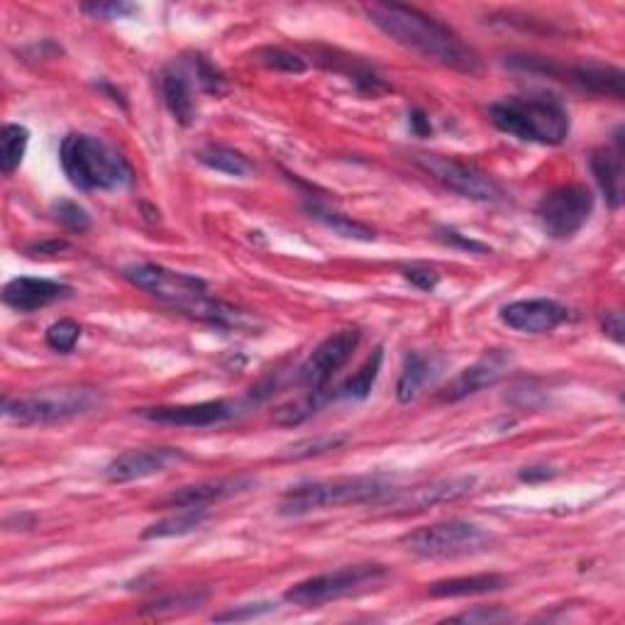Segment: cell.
I'll return each mask as SVG.
<instances>
[{
  "label": "cell",
  "instance_id": "4fadbf2b",
  "mask_svg": "<svg viewBox=\"0 0 625 625\" xmlns=\"http://www.w3.org/2000/svg\"><path fill=\"white\" fill-rule=\"evenodd\" d=\"M186 455L179 447H146V449H127L117 455L111 464L103 469L111 484L140 482V479L166 472L171 464L183 462Z\"/></svg>",
  "mask_w": 625,
  "mask_h": 625
},
{
  "label": "cell",
  "instance_id": "9a60e30c",
  "mask_svg": "<svg viewBox=\"0 0 625 625\" xmlns=\"http://www.w3.org/2000/svg\"><path fill=\"white\" fill-rule=\"evenodd\" d=\"M472 488H474L472 476L439 479V482H433V484L391 492L384 501H381V506H388L391 511H423V508L459 501L462 496L472 494Z\"/></svg>",
  "mask_w": 625,
  "mask_h": 625
},
{
  "label": "cell",
  "instance_id": "b9f144b4",
  "mask_svg": "<svg viewBox=\"0 0 625 625\" xmlns=\"http://www.w3.org/2000/svg\"><path fill=\"white\" fill-rule=\"evenodd\" d=\"M603 330H605V335H609L615 345H621L623 342V316L618 310L615 312H609L603 320Z\"/></svg>",
  "mask_w": 625,
  "mask_h": 625
},
{
  "label": "cell",
  "instance_id": "d4e9b609",
  "mask_svg": "<svg viewBox=\"0 0 625 625\" xmlns=\"http://www.w3.org/2000/svg\"><path fill=\"white\" fill-rule=\"evenodd\" d=\"M208 521V508H176L174 515H166L164 521L152 523L142 533L144 540H162V537L189 535Z\"/></svg>",
  "mask_w": 625,
  "mask_h": 625
},
{
  "label": "cell",
  "instance_id": "8fae6325",
  "mask_svg": "<svg viewBox=\"0 0 625 625\" xmlns=\"http://www.w3.org/2000/svg\"><path fill=\"white\" fill-rule=\"evenodd\" d=\"M361 342L359 328L340 330L320 342V345L310 352V357L303 361L298 369V386L310 394H332L330 381L337 371L347 365L355 355Z\"/></svg>",
  "mask_w": 625,
  "mask_h": 625
},
{
  "label": "cell",
  "instance_id": "5b68a950",
  "mask_svg": "<svg viewBox=\"0 0 625 625\" xmlns=\"http://www.w3.org/2000/svg\"><path fill=\"white\" fill-rule=\"evenodd\" d=\"M394 492L388 479L379 474L322 479V482H303L291 486L279 501L281 515H306L320 508L335 506H367L381 503Z\"/></svg>",
  "mask_w": 625,
  "mask_h": 625
},
{
  "label": "cell",
  "instance_id": "484cf974",
  "mask_svg": "<svg viewBox=\"0 0 625 625\" xmlns=\"http://www.w3.org/2000/svg\"><path fill=\"white\" fill-rule=\"evenodd\" d=\"M195 160L213 171L238 176V179H247V176L254 174V164L247 156L225 144H205L203 150H199V154H195Z\"/></svg>",
  "mask_w": 625,
  "mask_h": 625
},
{
  "label": "cell",
  "instance_id": "44dd1931",
  "mask_svg": "<svg viewBox=\"0 0 625 625\" xmlns=\"http://www.w3.org/2000/svg\"><path fill=\"white\" fill-rule=\"evenodd\" d=\"M589 166L596 183L603 193L611 211H618L623 203V146L621 135H615V146H599L589 156Z\"/></svg>",
  "mask_w": 625,
  "mask_h": 625
},
{
  "label": "cell",
  "instance_id": "4316f807",
  "mask_svg": "<svg viewBox=\"0 0 625 625\" xmlns=\"http://www.w3.org/2000/svg\"><path fill=\"white\" fill-rule=\"evenodd\" d=\"M381 361H384V349L377 347L365 359V365L355 371V374H352L347 381H342V384L332 391V400H337V398L365 400L371 394V388H374V381L381 371Z\"/></svg>",
  "mask_w": 625,
  "mask_h": 625
},
{
  "label": "cell",
  "instance_id": "f1b7e54d",
  "mask_svg": "<svg viewBox=\"0 0 625 625\" xmlns=\"http://www.w3.org/2000/svg\"><path fill=\"white\" fill-rule=\"evenodd\" d=\"M347 443V435H316V437H306L293 443L291 447L283 449L279 459H308V457H318L326 455L330 449H337Z\"/></svg>",
  "mask_w": 625,
  "mask_h": 625
},
{
  "label": "cell",
  "instance_id": "74e56055",
  "mask_svg": "<svg viewBox=\"0 0 625 625\" xmlns=\"http://www.w3.org/2000/svg\"><path fill=\"white\" fill-rule=\"evenodd\" d=\"M513 615L503 611V609H474L467 613L452 615V623H501V621H511Z\"/></svg>",
  "mask_w": 625,
  "mask_h": 625
},
{
  "label": "cell",
  "instance_id": "e575fe53",
  "mask_svg": "<svg viewBox=\"0 0 625 625\" xmlns=\"http://www.w3.org/2000/svg\"><path fill=\"white\" fill-rule=\"evenodd\" d=\"M437 240L449 244V247H457V250H464V252H472V254H488V252H492V247H488V244L467 238V234L457 232L452 228H437Z\"/></svg>",
  "mask_w": 625,
  "mask_h": 625
},
{
  "label": "cell",
  "instance_id": "83f0119b",
  "mask_svg": "<svg viewBox=\"0 0 625 625\" xmlns=\"http://www.w3.org/2000/svg\"><path fill=\"white\" fill-rule=\"evenodd\" d=\"M29 132L27 127L8 123L0 130V171L5 176H13L20 164H23V156L27 152Z\"/></svg>",
  "mask_w": 625,
  "mask_h": 625
},
{
  "label": "cell",
  "instance_id": "7a4b0ae2",
  "mask_svg": "<svg viewBox=\"0 0 625 625\" xmlns=\"http://www.w3.org/2000/svg\"><path fill=\"white\" fill-rule=\"evenodd\" d=\"M123 277L181 316L218 328H238L242 322L240 310L213 298L208 283L191 273L166 269L162 264H130L123 269Z\"/></svg>",
  "mask_w": 625,
  "mask_h": 625
},
{
  "label": "cell",
  "instance_id": "60d3db41",
  "mask_svg": "<svg viewBox=\"0 0 625 625\" xmlns=\"http://www.w3.org/2000/svg\"><path fill=\"white\" fill-rule=\"evenodd\" d=\"M557 472L552 467H545V464H540V467H525L521 474V482H527V484H537V482H547V479H552Z\"/></svg>",
  "mask_w": 625,
  "mask_h": 625
},
{
  "label": "cell",
  "instance_id": "603a6c76",
  "mask_svg": "<svg viewBox=\"0 0 625 625\" xmlns=\"http://www.w3.org/2000/svg\"><path fill=\"white\" fill-rule=\"evenodd\" d=\"M437 369L439 361L435 357H428L423 352H408L396 384V398L400 404H410L439 374Z\"/></svg>",
  "mask_w": 625,
  "mask_h": 625
},
{
  "label": "cell",
  "instance_id": "d590c367",
  "mask_svg": "<svg viewBox=\"0 0 625 625\" xmlns=\"http://www.w3.org/2000/svg\"><path fill=\"white\" fill-rule=\"evenodd\" d=\"M84 13L98 20H123L137 13V5L132 3H93V5H81Z\"/></svg>",
  "mask_w": 625,
  "mask_h": 625
},
{
  "label": "cell",
  "instance_id": "d6a6232c",
  "mask_svg": "<svg viewBox=\"0 0 625 625\" xmlns=\"http://www.w3.org/2000/svg\"><path fill=\"white\" fill-rule=\"evenodd\" d=\"M189 66H191V72H193L195 86H199L203 93H211V95H220L222 93L225 78H222V74L218 72V68L205 62V56L195 54L189 62Z\"/></svg>",
  "mask_w": 625,
  "mask_h": 625
},
{
  "label": "cell",
  "instance_id": "30bf717a",
  "mask_svg": "<svg viewBox=\"0 0 625 625\" xmlns=\"http://www.w3.org/2000/svg\"><path fill=\"white\" fill-rule=\"evenodd\" d=\"M594 213V193L584 183L557 186L537 203V222L552 240H572Z\"/></svg>",
  "mask_w": 625,
  "mask_h": 625
},
{
  "label": "cell",
  "instance_id": "cb8c5ba5",
  "mask_svg": "<svg viewBox=\"0 0 625 625\" xmlns=\"http://www.w3.org/2000/svg\"><path fill=\"white\" fill-rule=\"evenodd\" d=\"M306 213L310 215L312 220H318L320 225H326L328 230H332L340 238H347V240H357V242H374L377 240V232L369 228V225L359 222V220H352L349 215L340 213L335 208H330L328 203L322 201H306Z\"/></svg>",
  "mask_w": 625,
  "mask_h": 625
},
{
  "label": "cell",
  "instance_id": "277c9868",
  "mask_svg": "<svg viewBox=\"0 0 625 625\" xmlns=\"http://www.w3.org/2000/svg\"><path fill=\"white\" fill-rule=\"evenodd\" d=\"M498 130L523 142L557 146L570 137V113L560 98L550 93L511 95L488 107Z\"/></svg>",
  "mask_w": 625,
  "mask_h": 625
},
{
  "label": "cell",
  "instance_id": "d6986e66",
  "mask_svg": "<svg viewBox=\"0 0 625 625\" xmlns=\"http://www.w3.org/2000/svg\"><path fill=\"white\" fill-rule=\"evenodd\" d=\"M254 486L252 476H225V479H205L199 484H189L176 488L171 496H166L164 506L169 508H208L218 501H228L232 496L250 492Z\"/></svg>",
  "mask_w": 625,
  "mask_h": 625
},
{
  "label": "cell",
  "instance_id": "8992f818",
  "mask_svg": "<svg viewBox=\"0 0 625 625\" xmlns=\"http://www.w3.org/2000/svg\"><path fill=\"white\" fill-rule=\"evenodd\" d=\"M101 406V391L91 386H54L33 394L5 398L3 416L17 425L64 423L78 416H88Z\"/></svg>",
  "mask_w": 625,
  "mask_h": 625
},
{
  "label": "cell",
  "instance_id": "ffe728a7",
  "mask_svg": "<svg viewBox=\"0 0 625 625\" xmlns=\"http://www.w3.org/2000/svg\"><path fill=\"white\" fill-rule=\"evenodd\" d=\"M195 78L189 64H169L162 72L160 78V88H162V98L169 113L174 115L176 123H181L183 127H189L195 123Z\"/></svg>",
  "mask_w": 625,
  "mask_h": 625
},
{
  "label": "cell",
  "instance_id": "9c48e42d",
  "mask_svg": "<svg viewBox=\"0 0 625 625\" xmlns=\"http://www.w3.org/2000/svg\"><path fill=\"white\" fill-rule=\"evenodd\" d=\"M413 162L423 169L428 176H433L437 183H443L447 191H452L462 199H469L474 203H501L506 193L492 176L484 174L479 166L467 164L462 160L445 154H430L418 152L413 154Z\"/></svg>",
  "mask_w": 625,
  "mask_h": 625
},
{
  "label": "cell",
  "instance_id": "f35d334b",
  "mask_svg": "<svg viewBox=\"0 0 625 625\" xmlns=\"http://www.w3.org/2000/svg\"><path fill=\"white\" fill-rule=\"evenodd\" d=\"M205 599V594H179L176 599H162V601H154L150 609L146 611H152V613H162V611H176L179 605H199L201 601Z\"/></svg>",
  "mask_w": 625,
  "mask_h": 625
},
{
  "label": "cell",
  "instance_id": "f546056e",
  "mask_svg": "<svg viewBox=\"0 0 625 625\" xmlns=\"http://www.w3.org/2000/svg\"><path fill=\"white\" fill-rule=\"evenodd\" d=\"M52 215L54 220L66 228L68 232H88L91 230V215L84 208V205H78L72 199H59L52 203Z\"/></svg>",
  "mask_w": 625,
  "mask_h": 625
},
{
  "label": "cell",
  "instance_id": "7bdbcfd3",
  "mask_svg": "<svg viewBox=\"0 0 625 625\" xmlns=\"http://www.w3.org/2000/svg\"><path fill=\"white\" fill-rule=\"evenodd\" d=\"M410 130H413L416 135L420 137H425L433 132V125H430V117L423 113V111H410Z\"/></svg>",
  "mask_w": 625,
  "mask_h": 625
},
{
  "label": "cell",
  "instance_id": "ba28073f",
  "mask_svg": "<svg viewBox=\"0 0 625 625\" xmlns=\"http://www.w3.org/2000/svg\"><path fill=\"white\" fill-rule=\"evenodd\" d=\"M494 535L486 527L469 521H443L416 527L400 537L410 554L423 560H449V557L476 554L492 547Z\"/></svg>",
  "mask_w": 625,
  "mask_h": 625
},
{
  "label": "cell",
  "instance_id": "3957f363",
  "mask_svg": "<svg viewBox=\"0 0 625 625\" xmlns=\"http://www.w3.org/2000/svg\"><path fill=\"white\" fill-rule=\"evenodd\" d=\"M59 162L78 191H125L135 181L130 162L93 135L68 132L59 144Z\"/></svg>",
  "mask_w": 625,
  "mask_h": 625
},
{
  "label": "cell",
  "instance_id": "6da1fadb",
  "mask_svg": "<svg viewBox=\"0 0 625 625\" xmlns=\"http://www.w3.org/2000/svg\"><path fill=\"white\" fill-rule=\"evenodd\" d=\"M365 13L381 33L408 52L459 74L474 76L482 72V59L474 49L452 27L439 23L423 10L396 3H371L365 8Z\"/></svg>",
  "mask_w": 625,
  "mask_h": 625
},
{
  "label": "cell",
  "instance_id": "4dcf8cb0",
  "mask_svg": "<svg viewBox=\"0 0 625 625\" xmlns=\"http://www.w3.org/2000/svg\"><path fill=\"white\" fill-rule=\"evenodd\" d=\"M44 340H47L49 347L59 352V355H68V352L76 347V342L81 340V326H78L76 320H68V318L56 320L47 328Z\"/></svg>",
  "mask_w": 625,
  "mask_h": 625
},
{
  "label": "cell",
  "instance_id": "e0dca14e",
  "mask_svg": "<svg viewBox=\"0 0 625 625\" xmlns=\"http://www.w3.org/2000/svg\"><path fill=\"white\" fill-rule=\"evenodd\" d=\"M570 316L562 303L552 298H527V301H513L501 308L503 326L518 332H527V335H545L560 328Z\"/></svg>",
  "mask_w": 625,
  "mask_h": 625
},
{
  "label": "cell",
  "instance_id": "8d00e7d4",
  "mask_svg": "<svg viewBox=\"0 0 625 625\" xmlns=\"http://www.w3.org/2000/svg\"><path fill=\"white\" fill-rule=\"evenodd\" d=\"M404 277L420 291H435L439 283V273L433 267H428V264H410V267H404Z\"/></svg>",
  "mask_w": 625,
  "mask_h": 625
},
{
  "label": "cell",
  "instance_id": "7c38bea8",
  "mask_svg": "<svg viewBox=\"0 0 625 625\" xmlns=\"http://www.w3.org/2000/svg\"><path fill=\"white\" fill-rule=\"evenodd\" d=\"M535 72H545L550 76H566L564 81L579 88V91L596 95V98H611V101H623L625 95V74L618 66L601 64V62H582L566 68H557L547 64L545 59H537Z\"/></svg>",
  "mask_w": 625,
  "mask_h": 625
},
{
  "label": "cell",
  "instance_id": "2e32d148",
  "mask_svg": "<svg viewBox=\"0 0 625 625\" xmlns=\"http://www.w3.org/2000/svg\"><path fill=\"white\" fill-rule=\"evenodd\" d=\"M140 418L150 423L176 425V428H211L234 418V404L230 400H203V404L186 406H154L137 410Z\"/></svg>",
  "mask_w": 625,
  "mask_h": 625
},
{
  "label": "cell",
  "instance_id": "ac0fdd59",
  "mask_svg": "<svg viewBox=\"0 0 625 625\" xmlns=\"http://www.w3.org/2000/svg\"><path fill=\"white\" fill-rule=\"evenodd\" d=\"M66 296H72V286L59 283L54 279L17 277L10 279L3 286V303L17 312L42 310Z\"/></svg>",
  "mask_w": 625,
  "mask_h": 625
},
{
  "label": "cell",
  "instance_id": "52a82bcc",
  "mask_svg": "<svg viewBox=\"0 0 625 625\" xmlns=\"http://www.w3.org/2000/svg\"><path fill=\"white\" fill-rule=\"evenodd\" d=\"M386 579L388 570L384 564L342 566V570L308 576V579L293 584L291 589L283 594V599L293 605H303V609H318V605L347 599V596L367 594Z\"/></svg>",
  "mask_w": 625,
  "mask_h": 625
},
{
  "label": "cell",
  "instance_id": "7402d4cb",
  "mask_svg": "<svg viewBox=\"0 0 625 625\" xmlns=\"http://www.w3.org/2000/svg\"><path fill=\"white\" fill-rule=\"evenodd\" d=\"M508 579L503 574H472V576H452V579H443L430 584L428 594L433 599H462V596H484L503 591Z\"/></svg>",
  "mask_w": 625,
  "mask_h": 625
},
{
  "label": "cell",
  "instance_id": "1f68e13d",
  "mask_svg": "<svg viewBox=\"0 0 625 625\" xmlns=\"http://www.w3.org/2000/svg\"><path fill=\"white\" fill-rule=\"evenodd\" d=\"M257 59H259V64L273 68V72H283V74H303L308 68V64L303 62L298 54H293L283 47H264L257 52Z\"/></svg>",
  "mask_w": 625,
  "mask_h": 625
},
{
  "label": "cell",
  "instance_id": "836d02e7",
  "mask_svg": "<svg viewBox=\"0 0 625 625\" xmlns=\"http://www.w3.org/2000/svg\"><path fill=\"white\" fill-rule=\"evenodd\" d=\"M277 609V603L271 601H262V603H242V605H234L230 611H222L218 615H213V621L218 623H228V621H252V618H262V615L271 613Z\"/></svg>",
  "mask_w": 625,
  "mask_h": 625
},
{
  "label": "cell",
  "instance_id": "5bb4252c",
  "mask_svg": "<svg viewBox=\"0 0 625 625\" xmlns=\"http://www.w3.org/2000/svg\"><path fill=\"white\" fill-rule=\"evenodd\" d=\"M511 367H513L511 349H488L482 359L474 361V365L467 367L464 371H459V374L449 381L443 394H439V400L455 404V400L479 394L482 388L496 386Z\"/></svg>",
  "mask_w": 625,
  "mask_h": 625
},
{
  "label": "cell",
  "instance_id": "ab89813d",
  "mask_svg": "<svg viewBox=\"0 0 625 625\" xmlns=\"http://www.w3.org/2000/svg\"><path fill=\"white\" fill-rule=\"evenodd\" d=\"M64 250H68L66 240H39V242H33L25 247L29 257H52V254H59Z\"/></svg>",
  "mask_w": 625,
  "mask_h": 625
}]
</instances>
